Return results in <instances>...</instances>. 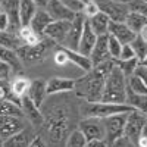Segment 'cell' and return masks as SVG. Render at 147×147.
Returning <instances> with one entry per match:
<instances>
[{
    "instance_id": "6da1fadb",
    "label": "cell",
    "mask_w": 147,
    "mask_h": 147,
    "mask_svg": "<svg viewBox=\"0 0 147 147\" xmlns=\"http://www.w3.org/2000/svg\"><path fill=\"white\" fill-rule=\"evenodd\" d=\"M113 66H115L113 59H109L106 62H102L99 65L93 66L91 71L85 72L84 77H81L80 80H75L74 91L77 93L78 97L84 99V102H88V103L100 102L106 77L113 69Z\"/></svg>"
},
{
    "instance_id": "7a4b0ae2",
    "label": "cell",
    "mask_w": 147,
    "mask_h": 147,
    "mask_svg": "<svg viewBox=\"0 0 147 147\" xmlns=\"http://www.w3.org/2000/svg\"><path fill=\"white\" fill-rule=\"evenodd\" d=\"M127 87H128V78L115 65L113 69L110 71L109 75L106 77L100 102L125 103V100H127Z\"/></svg>"
},
{
    "instance_id": "3957f363",
    "label": "cell",
    "mask_w": 147,
    "mask_h": 147,
    "mask_svg": "<svg viewBox=\"0 0 147 147\" xmlns=\"http://www.w3.org/2000/svg\"><path fill=\"white\" fill-rule=\"evenodd\" d=\"M81 115L84 118H99L105 119L113 115H121V113H128L134 110L131 106L127 103H106V102H96V103H88L84 102L80 107Z\"/></svg>"
},
{
    "instance_id": "277c9868",
    "label": "cell",
    "mask_w": 147,
    "mask_h": 147,
    "mask_svg": "<svg viewBox=\"0 0 147 147\" xmlns=\"http://www.w3.org/2000/svg\"><path fill=\"white\" fill-rule=\"evenodd\" d=\"M147 125V116L138 110H131L127 113V119H125V128H124V137L136 144L138 143V138L141 136L143 129Z\"/></svg>"
},
{
    "instance_id": "5b68a950",
    "label": "cell",
    "mask_w": 147,
    "mask_h": 147,
    "mask_svg": "<svg viewBox=\"0 0 147 147\" xmlns=\"http://www.w3.org/2000/svg\"><path fill=\"white\" fill-rule=\"evenodd\" d=\"M125 119L127 113H121V115H113L103 119V125H105V141L107 146H113L116 141H119L124 137V128H125Z\"/></svg>"
},
{
    "instance_id": "8992f818",
    "label": "cell",
    "mask_w": 147,
    "mask_h": 147,
    "mask_svg": "<svg viewBox=\"0 0 147 147\" xmlns=\"http://www.w3.org/2000/svg\"><path fill=\"white\" fill-rule=\"evenodd\" d=\"M93 2L97 5V7H99L102 13H105L113 22H124L129 12L128 5L118 3L115 0H93Z\"/></svg>"
},
{
    "instance_id": "52a82bcc",
    "label": "cell",
    "mask_w": 147,
    "mask_h": 147,
    "mask_svg": "<svg viewBox=\"0 0 147 147\" xmlns=\"http://www.w3.org/2000/svg\"><path fill=\"white\" fill-rule=\"evenodd\" d=\"M78 129L85 137L87 141L93 140H105V125L103 119L99 118H82L80 121Z\"/></svg>"
},
{
    "instance_id": "ba28073f",
    "label": "cell",
    "mask_w": 147,
    "mask_h": 147,
    "mask_svg": "<svg viewBox=\"0 0 147 147\" xmlns=\"http://www.w3.org/2000/svg\"><path fill=\"white\" fill-rule=\"evenodd\" d=\"M85 21L87 19H85V16L82 13H77L75 18L71 21V27H69V31H68V34L65 37V41L60 46L69 49V50L78 52V44H80V38H81Z\"/></svg>"
},
{
    "instance_id": "9c48e42d",
    "label": "cell",
    "mask_w": 147,
    "mask_h": 147,
    "mask_svg": "<svg viewBox=\"0 0 147 147\" xmlns=\"http://www.w3.org/2000/svg\"><path fill=\"white\" fill-rule=\"evenodd\" d=\"M50 41L49 38H44L38 43V44H35V46H25V44H22L16 53L19 56L21 60H25V62H37V60H41L47 52V49L50 47Z\"/></svg>"
},
{
    "instance_id": "30bf717a",
    "label": "cell",
    "mask_w": 147,
    "mask_h": 147,
    "mask_svg": "<svg viewBox=\"0 0 147 147\" xmlns=\"http://www.w3.org/2000/svg\"><path fill=\"white\" fill-rule=\"evenodd\" d=\"M69 27H71V21H52L49 24V27L44 30V37L56 43L57 46H60L65 41Z\"/></svg>"
},
{
    "instance_id": "8fae6325",
    "label": "cell",
    "mask_w": 147,
    "mask_h": 147,
    "mask_svg": "<svg viewBox=\"0 0 147 147\" xmlns=\"http://www.w3.org/2000/svg\"><path fill=\"white\" fill-rule=\"evenodd\" d=\"M44 10L53 21H72L77 15L72 10H69L60 0H49Z\"/></svg>"
},
{
    "instance_id": "7c38bea8",
    "label": "cell",
    "mask_w": 147,
    "mask_h": 147,
    "mask_svg": "<svg viewBox=\"0 0 147 147\" xmlns=\"http://www.w3.org/2000/svg\"><path fill=\"white\" fill-rule=\"evenodd\" d=\"M25 128L22 118L15 116H0V138L6 140L12 137L13 134L19 132L21 129Z\"/></svg>"
},
{
    "instance_id": "4fadbf2b",
    "label": "cell",
    "mask_w": 147,
    "mask_h": 147,
    "mask_svg": "<svg viewBox=\"0 0 147 147\" xmlns=\"http://www.w3.org/2000/svg\"><path fill=\"white\" fill-rule=\"evenodd\" d=\"M3 12L6 13L9 19V30L12 32H16L21 28V21H19V0H3L2 2Z\"/></svg>"
},
{
    "instance_id": "5bb4252c",
    "label": "cell",
    "mask_w": 147,
    "mask_h": 147,
    "mask_svg": "<svg viewBox=\"0 0 147 147\" xmlns=\"http://www.w3.org/2000/svg\"><path fill=\"white\" fill-rule=\"evenodd\" d=\"M107 37H109V34L97 37L96 44H94V47H93L90 56H88L93 66L99 65V63H102V62H106V60L110 59L109 49H107Z\"/></svg>"
},
{
    "instance_id": "9a60e30c",
    "label": "cell",
    "mask_w": 147,
    "mask_h": 147,
    "mask_svg": "<svg viewBox=\"0 0 147 147\" xmlns=\"http://www.w3.org/2000/svg\"><path fill=\"white\" fill-rule=\"evenodd\" d=\"M46 88H47V96L74 91V88H75V80L65 78V77H53L49 81H46Z\"/></svg>"
},
{
    "instance_id": "2e32d148",
    "label": "cell",
    "mask_w": 147,
    "mask_h": 147,
    "mask_svg": "<svg viewBox=\"0 0 147 147\" xmlns=\"http://www.w3.org/2000/svg\"><path fill=\"white\" fill-rule=\"evenodd\" d=\"M28 99L37 106V107H41L46 97H47V88H46V81L41 78H35L31 81L30 84V88H28Z\"/></svg>"
},
{
    "instance_id": "e0dca14e",
    "label": "cell",
    "mask_w": 147,
    "mask_h": 147,
    "mask_svg": "<svg viewBox=\"0 0 147 147\" xmlns=\"http://www.w3.org/2000/svg\"><path fill=\"white\" fill-rule=\"evenodd\" d=\"M107 34L115 37L121 44H129L134 38H136V34L125 25V22H113V21H110Z\"/></svg>"
},
{
    "instance_id": "ac0fdd59",
    "label": "cell",
    "mask_w": 147,
    "mask_h": 147,
    "mask_svg": "<svg viewBox=\"0 0 147 147\" xmlns=\"http://www.w3.org/2000/svg\"><path fill=\"white\" fill-rule=\"evenodd\" d=\"M21 109H22V113H25L30 119V122L35 127H40L44 124V116L40 112V109L37 107L30 99L28 96H24L21 99Z\"/></svg>"
},
{
    "instance_id": "d6986e66",
    "label": "cell",
    "mask_w": 147,
    "mask_h": 147,
    "mask_svg": "<svg viewBox=\"0 0 147 147\" xmlns=\"http://www.w3.org/2000/svg\"><path fill=\"white\" fill-rule=\"evenodd\" d=\"M34 132L31 128H24L19 132L13 134L12 137L3 140V147H28L34 140Z\"/></svg>"
},
{
    "instance_id": "ffe728a7",
    "label": "cell",
    "mask_w": 147,
    "mask_h": 147,
    "mask_svg": "<svg viewBox=\"0 0 147 147\" xmlns=\"http://www.w3.org/2000/svg\"><path fill=\"white\" fill-rule=\"evenodd\" d=\"M96 40H97V35L90 28L88 22L85 21L84 30H82V34H81V38H80V44H78V52L81 55H84V56H90L93 47L96 44Z\"/></svg>"
},
{
    "instance_id": "44dd1931",
    "label": "cell",
    "mask_w": 147,
    "mask_h": 147,
    "mask_svg": "<svg viewBox=\"0 0 147 147\" xmlns=\"http://www.w3.org/2000/svg\"><path fill=\"white\" fill-rule=\"evenodd\" d=\"M59 47H60V50H62V52L65 53V56L68 57V62H71L72 65H75V66L81 68V69H82V71H85V72L91 71L93 65H91V60H90V57H88V56H84V55H81L80 52L69 50V49L62 47V46H59Z\"/></svg>"
},
{
    "instance_id": "7402d4cb",
    "label": "cell",
    "mask_w": 147,
    "mask_h": 147,
    "mask_svg": "<svg viewBox=\"0 0 147 147\" xmlns=\"http://www.w3.org/2000/svg\"><path fill=\"white\" fill-rule=\"evenodd\" d=\"M53 19L49 16V13L44 10V9H37L35 15L32 16L31 22H30V27L44 37V30L49 27V24H50Z\"/></svg>"
},
{
    "instance_id": "603a6c76",
    "label": "cell",
    "mask_w": 147,
    "mask_h": 147,
    "mask_svg": "<svg viewBox=\"0 0 147 147\" xmlns=\"http://www.w3.org/2000/svg\"><path fill=\"white\" fill-rule=\"evenodd\" d=\"M87 22H88L90 28L93 30V32H94L97 37L107 34L110 19H109L105 13H102V12H99L97 15H94V16H91L90 19H87Z\"/></svg>"
},
{
    "instance_id": "cb8c5ba5",
    "label": "cell",
    "mask_w": 147,
    "mask_h": 147,
    "mask_svg": "<svg viewBox=\"0 0 147 147\" xmlns=\"http://www.w3.org/2000/svg\"><path fill=\"white\" fill-rule=\"evenodd\" d=\"M125 103L128 106H131L134 110H138V112L144 113L147 116V96L146 94H137L132 90H129L127 87V100Z\"/></svg>"
},
{
    "instance_id": "d4e9b609",
    "label": "cell",
    "mask_w": 147,
    "mask_h": 147,
    "mask_svg": "<svg viewBox=\"0 0 147 147\" xmlns=\"http://www.w3.org/2000/svg\"><path fill=\"white\" fill-rule=\"evenodd\" d=\"M0 60L7 63L13 74H16L22 69V60L19 59V56H18V53L15 50H10V49H6V47L0 46Z\"/></svg>"
},
{
    "instance_id": "484cf974",
    "label": "cell",
    "mask_w": 147,
    "mask_h": 147,
    "mask_svg": "<svg viewBox=\"0 0 147 147\" xmlns=\"http://www.w3.org/2000/svg\"><path fill=\"white\" fill-rule=\"evenodd\" d=\"M35 3L32 0H19V21H21V27L22 25H30V22L32 16L37 12Z\"/></svg>"
},
{
    "instance_id": "4316f807",
    "label": "cell",
    "mask_w": 147,
    "mask_h": 147,
    "mask_svg": "<svg viewBox=\"0 0 147 147\" xmlns=\"http://www.w3.org/2000/svg\"><path fill=\"white\" fill-rule=\"evenodd\" d=\"M124 22H125V25H127L134 34L138 35V34L141 32V30L147 25V18L143 16V15H140V13H136V12H131V10H129Z\"/></svg>"
},
{
    "instance_id": "83f0119b",
    "label": "cell",
    "mask_w": 147,
    "mask_h": 147,
    "mask_svg": "<svg viewBox=\"0 0 147 147\" xmlns=\"http://www.w3.org/2000/svg\"><path fill=\"white\" fill-rule=\"evenodd\" d=\"M30 84H31V80H28L27 77H16L15 80H12L9 82L10 93L13 94L16 99L21 100L24 96H27L28 88H30Z\"/></svg>"
},
{
    "instance_id": "f1b7e54d",
    "label": "cell",
    "mask_w": 147,
    "mask_h": 147,
    "mask_svg": "<svg viewBox=\"0 0 147 147\" xmlns=\"http://www.w3.org/2000/svg\"><path fill=\"white\" fill-rule=\"evenodd\" d=\"M18 35H19L22 44H25V46H35L44 38L43 35L37 34L30 25H22L18 31Z\"/></svg>"
},
{
    "instance_id": "f546056e",
    "label": "cell",
    "mask_w": 147,
    "mask_h": 147,
    "mask_svg": "<svg viewBox=\"0 0 147 147\" xmlns=\"http://www.w3.org/2000/svg\"><path fill=\"white\" fill-rule=\"evenodd\" d=\"M0 46L10 49V50H18L22 46V41L19 38V35L16 32L12 31H0Z\"/></svg>"
},
{
    "instance_id": "4dcf8cb0",
    "label": "cell",
    "mask_w": 147,
    "mask_h": 147,
    "mask_svg": "<svg viewBox=\"0 0 147 147\" xmlns=\"http://www.w3.org/2000/svg\"><path fill=\"white\" fill-rule=\"evenodd\" d=\"M22 109L19 105L10 102L7 99L0 100V116H15V118H22Z\"/></svg>"
},
{
    "instance_id": "1f68e13d",
    "label": "cell",
    "mask_w": 147,
    "mask_h": 147,
    "mask_svg": "<svg viewBox=\"0 0 147 147\" xmlns=\"http://www.w3.org/2000/svg\"><path fill=\"white\" fill-rule=\"evenodd\" d=\"M129 44H131V47H132L134 55H136L138 63H141L143 60L147 57V43L141 38L140 35H136V38H134Z\"/></svg>"
},
{
    "instance_id": "d6a6232c",
    "label": "cell",
    "mask_w": 147,
    "mask_h": 147,
    "mask_svg": "<svg viewBox=\"0 0 147 147\" xmlns=\"http://www.w3.org/2000/svg\"><path fill=\"white\" fill-rule=\"evenodd\" d=\"M115 65L122 71V74L129 78L131 75H134L136 72V68L138 66V60L137 57H132V59H128V60H115Z\"/></svg>"
},
{
    "instance_id": "836d02e7",
    "label": "cell",
    "mask_w": 147,
    "mask_h": 147,
    "mask_svg": "<svg viewBox=\"0 0 147 147\" xmlns=\"http://www.w3.org/2000/svg\"><path fill=\"white\" fill-rule=\"evenodd\" d=\"M87 140L81 134L80 129H75L69 134V137L66 138V147H85Z\"/></svg>"
},
{
    "instance_id": "e575fe53",
    "label": "cell",
    "mask_w": 147,
    "mask_h": 147,
    "mask_svg": "<svg viewBox=\"0 0 147 147\" xmlns=\"http://www.w3.org/2000/svg\"><path fill=\"white\" fill-rule=\"evenodd\" d=\"M128 88L132 90L134 93H137V94H146L147 96V85L136 75H131L128 78Z\"/></svg>"
},
{
    "instance_id": "d590c367",
    "label": "cell",
    "mask_w": 147,
    "mask_h": 147,
    "mask_svg": "<svg viewBox=\"0 0 147 147\" xmlns=\"http://www.w3.org/2000/svg\"><path fill=\"white\" fill-rule=\"evenodd\" d=\"M107 49H109V55H110V59L113 60H118L119 56H121V50H122V44L115 38V37L109 35L107 37Z\"/></svg>"
},
{
    "instance_id": "8d00e7d4",
    "label": "cell",
    "mask_w": 147,
    "mask_h": 147,
    "mask_svg": "<svg viewBox=\"0 0 147 147\" xmlns=\"http://www.w3.org/2000/svg\"><path fill=\"white\" fill-rule=\"evenodd\" d=\"M128 7L131 12H136V13H140L147 18V2H144V0H132Z\"/></svg>"
},
{
    "instance_id": "74e56055",
    "label": "cell",
    "mask_w": 147,
    "mask_h": 147,
    "mask_svg": "<svg viewBox=\"0 0 147 147\" xmlns=\"http://www.w3.org/2000/svg\"><path fill=\"white\" fill-rule=\"evenodd\" d=\"M69 10H72L74 13H81L84 9V3L80 2V0H60Z\"/></svg>"
},
{
    "instance_id": "f35d334b",
    "label": "cell",
    "mask_w": 147,
    "mask_h": 147,
    "mask_svg": "<svg viewBox=\"0 0 147 147\" xmlns=\"http://www.w3.org/2000/svg\"><path fill=\"white\" fill-rule=\"evenodd\" d=\"M99 7H97V5L94 3V2H88V3H85L84 5V9H82V12L81 13L85 16V19H90L91 16H94V15H97L99 13Z\"/></svg>"
},
{
    "instance_id": "ab89813d",
    "label": "cell",
    "mask_w": 147,
    "mask_h": 147,
    "mask_svg": "<svg viewBox=\"0 0 147 147\" xmlns=\"http://www.w3.org/2000/svg\"><path fill=\"white\" fill-rule=\"evenodd\" d=\"M136 57V55H134V50L131 44H122V50H121V56L118 60H128V59H132Z\"/></svg>"
},
{
    "instance_id": "60d3db41",
    "label": "cell",
    "mask_w": 147,
    "mask_h": 147,
    "mask_svg": "<svg viewBox=\"0 0 147 147\" xmlns=\"http://www.w3.org/2000/svg\"><path fill=\"white\" fill-rule=\"evenodd\" d=\"M10 74H13L10 69V66L5 62H2L0 60V82H3V81H9V77H10Z\"/></svg>"
},
{
    "instance_id": "b9f144b4",
    "label": "cell",
    "mask_w": 147,
    "mask_h": 147,
    "mask_svg": "<svg viewBox=\"0 0 147 147\" xmlns=\"http://www.w3.org/2000/svg\"><path fill=\"white\" fill-rule=\"evenodd\" d=\"M55 62H56V65H59V66H65L66 63H68V57L65 56V53L60 50V47L57 46V49H56V52H55Z\"/></svg>"
},
{
    "instance_id": "7bdbcfd3",
    "label": "cell",
    "mask_w": 147,
    "mask_h": 147,
    "mask_svg": "<svg viewBox=\"0 0 147 147\" xmlns=\"http://www.w3.org/2000/svg\"><path fill=\"white\" fill-rule=\"evenodd\" d=\"M134 75L138 77L146 85H147V68L141 63H138V66L136 68V72H134Z\"/></svg>"
},
{
    "instance_id": "ee69618b",
    "label": "cell",
    "mask_w": 147,
    "mask_h": 147,
    "mask_svg": "<svg viewBox=\"0 0 147 147\" xmlns=\"http://www.w3.org/2000/svg\"><path fill=\"white\" fill-rule=\"evenodd\" d=\"M9 30V19L5 12L0 13V31H7Z\"/></svg>"
},
{
    "instance_id": "f6af8a7d",
    "label": "cell",
    "mask_w": 147,
    "mask_h": 147,
    "mask_svg": "<svg viewBox=\"0 0 147 147\" xmlns=\"http://www.w3.org/2000/svg\"><path fill=\"white\" fill-rule=\"evenodd\" d=\"M85 147H109V146L105 140H93V141H87Z\"/></svg>"
},
{
    "instance_id": "bcb514c9",
    "label": "cell",
    "mask_w": 147,
    "mask_h": 147,
    "mask_svg": "<svg viewBox=\"0 0 147 147\" xmlns=\"http://www.w3.org/2000/svg\"><path fill=\"white\" fill-rule=\"evenodd\" d=\"M28 147H47V146H46V143L41 140V137L35 136V137H34V140L31 141V144H30Z\"/></svg>"
},
{
    "instance_id": "7dc6e473",
    "label": "cell",
    "mask_w": 147,
    "mask_h": 147,
    "mask_svg": "<svg viewBox=\"0 0 147 147\" xmlns=\"http://www.w3.org/2000/svg\"><path fill=\"white\" fill-rule=\"evenodd\" d=\"M32 2L35 3V6L38 7V9H46L47 3H49V0H32Z\"/></svg>"
},
{
    "instance_id": "c3c4849f",
    "label": "cell",
    "mask_w": 147,
    "mask_h": 147,
    "mask_svg": "<svg viewBox=\"0 0 147 147\" xmlns=\"http://www.w3.org/2000/svg\"><path fill=\"white\" fill-rule=\"evenodd\" d=\"M138 35H140L141 38H143V40H144V41L147 43V25H146V27H144V28L141 30V32H140Z\"/></svg>"
},
{
    "instance_id": "681fc988",
    "label": "cell",
    "mask_w": 147,
    "mask_h": 147,
    "mask_svg": "<svg viewBox=\"0 0 147 147\" xmlns=\"http://www.w3.org/2000/svg\"><path fill=\"white\" fill-rule=\"evenodd\" d=\"M115 2H118V3H124V5H129L132 0H115Z\"/></svg>"
},
{
    "instance_id": "f907efd6",
    "label": "cell",
    "mask_w": 147,
    "mask_h": 147,
    "mask_svg": "<svg viewBox=\"0 0 147 147\" xmlns=\"http://www.w3.org/2000/svg\"><path fill=\"white\" fill-rule=\"evenodd\" d=\"M141 65H144V66H146V68H147V57H146V59H144V60H143V62H141Z\"/></svg>"
},
{
    "instance_id": "816d5d0a",
    "label": "cell",
    "mask_w": 147,
    "mask_h": 147,
    "mask_svg": "<svg viewBox=\"0 0 147 147\" xmlns=\"http://www.w3.org/2000/svg\"><path fill=\"white\" fill-rule=\"evenodd\" d=\"M80 2H82L85 5V3H88V2H93V0H80Z\"/></svg>"
},
{
    "instance_id": "f5cc1de1",
    "label": "cell",
    "mask_w": 147,
    "mask_h": 147,
    "mask_svg": "<svg viewBox=\"0 0 147 147\" xmlns=\"http://www.w3.org/2000/svg\"><path fill=\"white\" fill-rule=\"evenodd\" d=\"M0 147H3V140L0 138Z\"/></svg>"
},
{
    "instance_id": "db71d44e",
    "label": "cell",
    "mask_w": 147,
    "mask_h": 147,
    "mask_svg": "<svg viewBox=\"0 0 147 147\" xmlns=\"http://www.w3.org/2000/svg\"><path fill=\"white\" fill-rule=\"evenodd\" d=\"M3 12V7H2V3H0V13H2Z\"/></svg>"
},
{
    "instance_id": "11a10c76",
    "label": "cell",
    "mask_w": 147,
    "mask_h": 147,
    "mask_svg": "<svg viewBox=\"0 0 147 147\" xmlns=\"http://www.w3.org/2000/svg\"><path fill=\"white\" fill-rule=\"evenodd\" d=\"M2 2H3V0H0V3H2Z\"/></svg>"
},
{
    "instance_id": "9f6ffc18",
    "label": "cell",
    "mask_w": 147,
    "mask_h": 147,
    "mask_svg": "<svg viewBox=\"0 0 147 147\" xmlns=\"http://www.w3.org/2000/svg\"><path fill=\"white\" fill-rule=\"evenodd\" d=\"M144 2H147V0H144Z\"/></svg>"
}]
</instances>
